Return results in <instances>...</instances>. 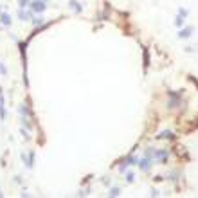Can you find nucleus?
<instances>
[{"mask_svg": "<svg viewBox=\"0 0 198 198\" xmlns=\"http://www.w3.org/2000/svg\"><path fill=\"white\" fill-rule=\"evenodd\" d=\"M137 164H139V168H141L142 171H148V169H150V166H151V155H146V159L139 160Z\"/></svg>", "mask_w": 198, "mask_h": 198, "instance_id": "f257e3e1", "label": "nucleus"}, {"mask_svg": "<svg viewBox=\"0 0 198 198\" xmlns=\"http://www.w3.org/2000/svg\"><path fill=\"white\" fill-rule=\"evenodd\" d=\"M31 7H33L36 13H41V11H45V4L41 2V0H36V2H33V4H31Z\"/></svg>", "mask_w": 198, "mask_h": 198, "instance_id": "f03ea898", "label": "nucleus"}, {"mask_svg": "<svg viewBox=\"0 0 198 198\" xmlns=\"http://www.w3.org/2000/svg\"><path fill=\"white\" fill-rule=\"evenodd\" d=\"M0 119H6V103H4V96L0 94Z\"/></svg>", "mask_w": 198, "mask_h": 198, "instance_id": "7ed1b4c3", "label": "nucleus"}, {"mask_svg": "<svg viewBox=\"0 0 198 198\" xmlns=\"http://www.w3.org/2000/svg\"><path fill=\"white\" fill-rule=\"evenodd\" d=\"M191 33H193V29H191V27L182 29L180 33H178V38H189V36H191Z\"/></svg>", "mask_w": 198, "mask_h": 198, "instance_id": "20e7f679", "label": "nucleus"}, {"mask_svg": "<svg viewBox=\"0 0 198 198\" xmlns=\"http://www.w3.org/2000/svg\"><path fill=\"white\" fill-rule=\"evenodd\" d=\"M0 20H2L4 25H11V16L6 15V13H0Z\"/></svg>", "mask_w": 198, "mask_h": 198, "instance_id": "39448f33", "label": "nucleus"}, {"mask_svg": "<svg viewBox=\"0 0 198 198\" xmlns=\"http://www.w3.org/2000/svg\"><path fill=\"white\" fill-rule=\"evenodd\" d=\"M29 6V0H20V7H27Z\"/></svg>", "mask_w": 198, "mask_h": 198, "instance_id": "423d86ee", "label": "nucleus"}, {"mask_svg": "<svg viewBox=\"0 0 198 198\" xmlns=\"http://www.w3.org/2000/svg\"><path fill=\"white\" fill-rule=\"evenodd\" d=\"M70 6H72V9H76V11H81V7H79L76 2H70Z\"/></svg>", "mask_w": 198, "mask_h": 198, "instance_id": "0eeeda50", "label": "nucleus"}, {"mask_svg": "<svg viewBox=\"0 0 198 198\" xmlns=\"http://www.w3.org/2000/svg\"><path fill=\"white\" fill-rule=\"evenodd\" d=\"M126 180H128V182H133V173H128V175H126Z\"/></svg>", "mask_w": 198, "mask_h": 198, "instance_id": "6e6552de", "label": "nucleus"}, {"mask_svg": "<svg viewBox=\"0 0 198 198\" xmlns=\"http://www.w3.org/2000/svg\"><path fill=\"white\" fill-rule=\"evenodd\" d=\"M110 195H112V196H117V195H119V189H112Z\"/></svg>", "mask_w": 198, "mask_h": 198, "instance_id": "1a4fd4ad", "label": "nucleus"}]
</instances>
